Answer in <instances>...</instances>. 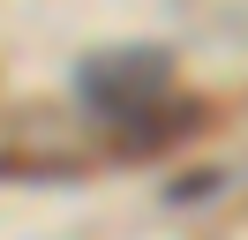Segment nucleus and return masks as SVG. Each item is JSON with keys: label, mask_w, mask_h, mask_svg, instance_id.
<instances>
[{"label": "nucleus", "mask_w": 248, "mask_h": 240, "mask_svg": "<svg viewBox=\"0 0 248 240\" xmlns=\"http://www.w3.org/2000/svg\"><path fill=\"white\" fill-rule=\"evenodd\" d=\"M166 90H173V53H166V45H121V53H91L76 68V98L91 105L98 128L128 120L136 105L166 98Z\"/></svg>", "instance_id": "nucleus-1"}, {"label": "nucleus", "mask_w": 248, "mask_h": 240, "mask_svg": "<svg viewBox=\"0 0 248 240\" xmlns=\"http://www.w3.org/2000/svg\"><path fill=\"white\" fill-rule=\"evenodd\" d=\"M211 113L218 105L211 98H151V105H136V113L128 120H113V150H121V158H158V150H173V143H188V135H203L211 128Z\"/></svg>", "instance_id": "nucleus-2"}, {"label": "nucleus", "mask_w": 248, "mask_h": 240, "mask_svg": "<svg viewBox=\"0 0 248 240\" xmlns=\"http://www.w3.org/2000/svg\"><path fill=\"white\" fill-rule=\"evenodd\" d=\"M0 173H76V158H0Z\"/></svg>", "instance_id": "nucleus-3"}]
</instances>
